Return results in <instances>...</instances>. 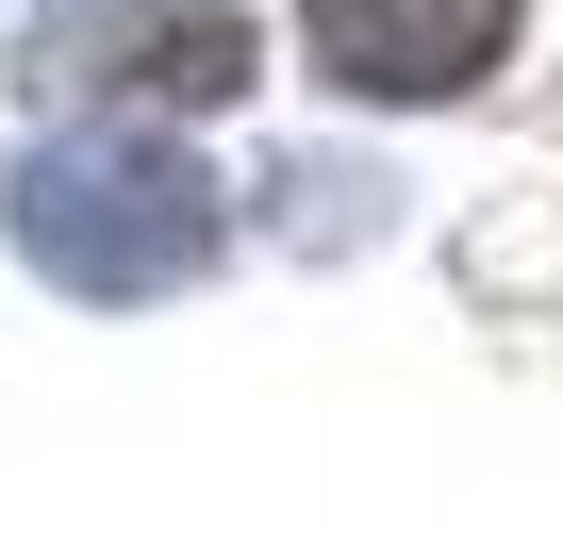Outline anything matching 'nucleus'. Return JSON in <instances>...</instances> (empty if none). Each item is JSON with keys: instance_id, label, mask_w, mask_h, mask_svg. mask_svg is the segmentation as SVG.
<instances>
[{"instance_id": "f257e3e1", "label": "nucleus", "mask_w": 563, "mask_h": 546, "mask_svg": "<svg viewBox=\"0 0 563 546\" xmlns=\"http://www.w3.org/2000/svg\"><path fill=\"white\" fill-rule=\"evenodd\" d=\"M0 199H18V265L67 299H183L216 265V182L166 133H51Z\"/></svg>"}, {"instance_id": "f03ea898", "label": "nucleus", "mask_w": 563, "mask_h": 546, "mask_svg": "<svg viewBox=\"0 0 563 546\" xmlns=\"http://www.w3.org/2000/svg\"><path fill=\"white\" fill-rule=\"evenodd\" d=\"M299 34L349 100H464L514 51V0H299Z\"/></svg>"}, {"instance_id": "7ed1b4c3", "label": "nucleus", "mask_w": 563, "mask_h": 546, "mask_svg": "<svg viewBox=\"0 0 563 546\" xmlns=\"http://www.w3.org/2000/svg\"><path fill=\"white\" fill-rule=\"evenodd\" d=\"M34 83H133V100L216 116V100H249V18H232V0H133V18L34 51Z\"/></svg>"}]
</instances>
